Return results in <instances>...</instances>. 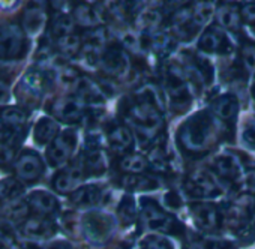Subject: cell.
Returning a JSON list of instances; mask_svg holds the SVG:
<instances>
[{
  "instance_id": "cell-45",
  "label": "cell",
  "mask_w": 255,
  "mask_h": 249,
  "mask_svg": "<svg viewBox=\"0 0 255 249\" xmlns=\"http://www.w3.org/2000/svg\"><path fill=\"white\" fill-rule=\"evenodd\" d=\"M165 204H167V207L168 209H171V210H174V209H179L180 206H182V198H180V195L176 192V191H168L167 194H165Z\"/></svg>"
},
{
  "instance_id": "cell-40",
  "label": "cell",
  "mask_w": 255,
  "mask_h": 249,
  "mask_svg": "<svg viewBox=\"0 0 255 249\" xmlns=\"http://www.w3.org/2000/svg\"><path fill=\"white\" fill-rule=\"evenodd\" d=\"M242 69L248 75H255V44L248 42L242 47Z\"/></svg>"
},
{
  "instance_id": "cell-19",
  "label": "cell",
  "mask_w": 255,
  "mask_h": 249,
  "mask_svg": "<svg viewBox=\"0 0 255 249\" xmlns=\"http://www.w3.org/2000/svg\"><path fill=\"white\" fill-rule=\"evenodd\" d=\"M105 44H107V33H105V30L104 29L92 30L86 36L84 44H83V50H81L86 62L96 63L98 60H101L104 51L107 50Z\"/></svg>"
},
{
  "instance_id": "cell-9",
  "label": "cell",
  "mask_w": 255,
  "mask_h": 249,
  "mask_svg": "<svg viewBox=\"0 0 255 249\" xmlns=\"http://www.w3.org/2000/svg\"><path fill=\"white\" fill-rule=\"evenodd\" d=\"M185 191L192 198H215L221 194V188L215 177L204 170H195L185 182Z\"/></svg>"
},
{
  "instance_id": "cell-7",
  "label": "cell",
  "mask_w": 255,
  "mask_h": 249,
  "mask_svg": "<svg viewBox=\"0 0 255 249\" xmlns=\"http://www.w3.org/2000/svg\"><path fill=\"white\" fill-rule=\"evenodd\" d=\"M26 35L17 24H3L0 33V54L3 60L20 59L26 53Z\"/></svg>"
},
{
  "instance_id": "cell-22",
  "label": "cell",
  "mask_w": 255,
  "mask_h": 249,
  "mask_svg": "<svg viewBox=\"0 0 255 249\" xmlns=\"http://www.w3.org/2000/svg\"><path fill=\"white\" fill-rule=\"evenodd\" d=\"M102 201V189L98 185H84L71 194V203L80 209H93Z\"/></svg>"
},
{
  "instance_id": "cell-42",
  "label": "cell",
  "mask_w": 255,
  "mask_h": 249,
  "mask_svg": "<svg viewBox=\"0 0 255 249\" xmlns=\"http://www.w3.org/2000/svg\"><path fill=\"white\" fill-rule=\"evenodd\" d=\"M149 164H150V168H152L153 171L159 173V174H165V173H168V171L171 170L170 161H168L167 156L162 153V150H156V152L152 155Z\"/></svg>"
},
{
  "instance_id": "cell-2",
  "label": "cell",
  "mask_w": 255,
  "mask_h": 249,
  "mask_svg": "<svg viewBox=\"0 0 255 249\" xmlns=\"http://www.w3.org/2000/svg\"><path fill=\"white\" fill-rule=\"evenodd\" d=\"M128 120L143 147H149L155 143L162 128V110L134 101L126 113Z\"/></svg>"
},
{
  "instance_id": "cell-10",
  "label": "cell",
  "mask_w": 255,
  "mask_h": 249,
  "mask_svg": "<svg viewBox=\"0 0 255 249\" xmlns=\"http://www.w3.org/2000/svg\"><path fill=\"white\" fill-rule=\"evenodd\" d=\"M198 48L206 54H221L227 56L231 54L234 50V45L231 39L228 38L227 32L221 27H209L204 30V33L198 39Z\"/></svg>"
},
{
  "instance_id": "cell-3",
  "label": "cell",
  "mask_w": 255,
  "mask_h": 249,
  "mask_svg": "<svg viewBox=\"0 0 255 249\" xmlns=\"http://www.w3.org/2000/svg\"><path fill=\"white\" fill-rule=\"evenodd\" d=\"M162 83L171 108L177 113L185 111L192 99L185 71L176 63H168L162 72Z\"/></svg>"
},
{
  "instance_id": "cell-4",
  "label": "cell",
  "mask_w": 255,
  "mask_h": 249,
  "mask_svg": "<svg viewBox=\"0 0 255 249\" xmlns=\"http://www.w3.org/2000/svg\"><path fill=\"white\" fill-rule=\"evenodd\" d=\"M141 222L150 231L167 234H182L185 230L173 215L165 212L152 198H141Z\"/></svg>"
},
{
  "instance_id": "cell-20",
  "label": "cell",
  "mask_w": 255,
  "mask_h": 249,
  "mask_svg": "<svg viewBox=\"0 0 255 249\" xmlns=\"http://www.w3.org/2000/svg\"><path fill=\"white\" fill-rule=\"evenodd\" d=\"M212 108H213V114L216 119H219L225 123H234L239 116L240 104L234 95L227 93V95L216 98L212 104Z\"/></svg>"
},
{
  "instance_id": "cell-47",
  "label": "cell",
  "mask_w": 255,
  "mask_h": 249,
  "mask_svg": "<svg viewBox=\"0 0 255 249\" xmlns=\"http://www.w3.org/2000/svg\"><path fill=\"white\" fill-rule=\"evenodd\" d=\"M246 185H248V189L251 194L255 195V170L252 173H249L248 179H246Z\"/></svg>"
},
{
  "instance_id": "cell-26",
  "label": "cell",
  "mask_w": 255,
  "mask_h": 249,
  "mask_svg": "<svg viewBox=\"0 0 255 249\" xmlns=\"http://www.w3.org/2000/svg\"><path fill=\"white\" fill-rule=\"evenodd\" d=\"M77 92V98H80L84 104H92V105H101L104 101V93L99 87V84H96L95 81L80 77L75 89Z\"/></svg>"
},
{
  "instance_id": "cell-13",
  "label": "cell",
  "mask_w": 255,
  "mask_h": 249,
  "mask_svg": "<svg viewBox=\"0 0 255 249\" xmlns=\"http://www.w3.org/2000/svg\"><path fill=\"white\" fill-rule=\"evenodd\" d=\"M50 111L57 120L63 123H78L84 117L86 108H84V102L80 98L66 96L57 99L51 105Z\"/></svg>"
},
{
  "instance_id": "cell-33",
  "label": "cell",
  "mask_w": 255,
  "mask_h": 249,
  "mask_svg": "<svg viewBox=\"0 0 255 249\" xmlns=\"http://www.w3.org/2000/svg\"><path fill=\"white\" fill-rule=\"evenodd\" d=\"M45 23V15L41 8H29L23 18V30L29 35L38 33Z\"/></svg>"
},
{
  "instance_id": "cell-35",
  "label": "cell",
  "mask_w": 255,
  "mask_h": 249,
  "mask_svg": "<svg viewBox=\"0 0 255 249\" xmlns=\"http://www.w3.org/2000/svg\"><path fill=\"white\" fill-rule=\"evenodd\" d=\"M57 50H59L60 54H63L66 57H74L83 50L81 38L78 35H75V33L59 38L57 39Z\"/></svg>"
},
{
  "instance_id": "cell-17",
  "label": "cell",
  "mask_w": 255,
  "mask_h": 249,
  "mask_svg": "<svg viewBox=\"0 0 255 249\" xmlns=\"http://www.w3.org/2000/svg\"><path fill=\"white\" fill-rule=\"evenodd\" d=\"M185 74L195 87H206L213 80V68L209 60L197 57L195 54L188 59Z\"/></svg>"
},
{
  "instance_id": "cell-18",
  "label": "cell",
  "mask_w": 255,
  "mask_h": 249,
  "mask_svg": "<svg viewBox=\"0 0 255 249\" xmlns=\"http://www.w3.org/2000/svg\"><path fill=\"white\" fill-rule=\"evenodd\" d=\"M213 171L215 174L225 180L227 183H236L240 179L242 167L239 159L231 153H221L213 159Z\"/></svg>"
},
{
  "instance_id": "cell-29",
  "label": "cell",
  "mask_w": 255,
  "mask_h": 249,
  "mask_svg": "<svg viewBox=\"0 0 255 249\" xmlns=\"http://www.w3.org/2000/svg\"><path fill=\"white\" fill-rule=\"evenodd\" d=\"M216 20H218V23L224 29L237 30L239 26H240V20H242L240 9H237L233 5H224V6L218 8V11H216Z\"/></svg>"
},
{
  "instance_id": "cell-5",
  "label": "cell",
  "mask_w": 255,
  "mask_h": 249,
  "mask_svg": "<svg viewBox=\"0 0 255 249\" xmlns=\"http://www.w3.org/2000/svg\"><path fill=\"white\" fill-rule=\"evenodd\" d=\"M116 219L105 212H87L83 216V233L86 239L95 245H105L116 231Z\"/></svg>"
},
{
  "instance_id": "cell-21",
  "label": "cell",
  "mask_w": 255,
  "mask_h": 249,
  "mask_svg": "<svg viewBox=\"0 0 255 249\" xmlns=\"http://www.w3.org/2000/svg\"><path fill=\"white\" fill-rule=\"evenodd\" d=\"M23 234L30 240H45L50 239L54 234V225L51 221L38 216V218H29L21 227Z\"/></svg>"
},
{
  "instance_id": "cell-1",
  "label": "cell",
  "mask_w": 255,
  "mask_h": 249,
  "mask_svg": "<svg viewBox=\"0 0 255 249\" xmlns=\"http://www.w3.org/2000/svg\"><path fill=\"white\" fill-rule=\"evenodd\" d=\"M216 120L210 111H198L183 122L177 132L180 149L189 156L207 153L215 141Z\"/></svg>"
},
{
  "instance_id": "cell-28",
  "label": "cell",
  "mask_w": 255,
  "mask_h": 249,
  "mask_svg": "<svg viewBox=\"0 0 255 249\" xmlns=\"http://www.w3.org/2000/svg\"><path fill=\"white\" fill-rule=\"evenodd\" d=\"M122 185L131 191H153L159 186L155 177L143 174H128L122 179Z\"/></svg>"
},
{
  "instance_id": "cell-16",
  "label": "cell",
  "mask_w": 255,
  "mask_h": 249,
  "mask_svg": "<svg viewBox=\"0 0 255 249\" xmlns=\"http://www.w3.org/2000/svg\"><path fill=\"white\" fill-rule=\"evenodd\" d=\"M15 173L24 182H35L44 173V162L41 156L32 150H26L15 162Z\"/></svg>"
},
{
  "instance_id": "cell-41",
  "label": "cell",
  "mask_w": 255,
  "mask_h": 249,
  "mask_svg": "<svg viewBox=\"0 0 255 249\" xmlns=\"http://www.w3.org/2000/svg\"><path fill=\"white\" fill-rule=\"evenodd\" d=\"M192 249H234V246L233 243L216 237H201L192 245Z\"/></svg>"
},
{
  "instance_id": "cell-48",
  "label": "cell",
  "mask_w": 255,
  "mask_h": 249,
  "mask_svg": "<svg viewBox=\"0 0 255 249\" xmlns=\"http://www.w3.org/2000/svg\"><path fill=\"white\" fill-rule=\"evenodd\" d=\"M254 98H255V89H254Z\"/></svg>"
},
{
  "instance_id": "cell-38",
  "label": "cell",
  "mask_w": 255,
  "mask_h": 249,
  "mask_svg": "<svg viewBox=\"0 0 255 249\" xmlns=\"http://www.w3.org/2000/svg\"><path fill=\"white\" fill-rule=\"evenodd\" d=\"M215 14V8L212 3H198L194 6V14H192V23L197 30H200L203 26H206Z\"/></svg>"
},
{
  "instance_id": "cell-12",
  "label": "cell",
  "mask_w": 255,
  "mask_h": 249,
  "mask_svg": "<svg viewBox=\"0 0 255 249\" xmlns=\"http://www.w3.org/2000/svg\"><path fill=\"white\" fill-rule=\"evenodd\" d=\"M101 66L110 77L122 78L129 71V57L119 45H108L101 57Z\"/></svg>"
},
{
  "instance_id": "cell-32",
  "label": "cell",
  "mask_w": 255,
  "mask_h": 249,
  "mask_svg": "<svg viewBox=\"0 0 255 249\" xmlns=\"http://www.w3.org/2000/svg\"><path fill=\"white\" fill-rule=\"evenodd\" d=\"M72 17L83 27H95L99 23V14H98L96 8H93L90 5H84V3L78 5L74 9Z\"/></svg>"
},
{
  "instance_id": "cell-27",
  "label": "cell",
  "mask_w": 255,
  "mask_h": 249,
  "mask_svg": "<svg viewBox=\"0 0 255 249\" xmlns=\"http://www.w3.org/2000/svg\"><path fill=\"white\" fill-rule=\"evenodd\" d=\"M149 167H150L149 159H146L143 155L138 153H128L119 162V168L128 174H141Z\"/></svg>"
},
{
  "instance_id": "cell-34",
  "label": "cell",
  "mask_w": 255,
  "mask_h": 249,
  "mask_svg": "<svg viewBox=\"0 0 255 249\" xmlns=\"http://www.w3.org/2000/svg\"><path fill=\"white\" fill-rule=\"evenodd\" d=\"M2 124H5V126L26 129V126H27V116L20 108L8 107L2 113Z\"/></svg>"
},
{
  "instance_id": "cell-30",
  "label": "cell",
  "mask_w": 255,
  "mask_h": 249,
  "mask_svg": "<svg viewBox=\"0 0 255 249\" xmlns=\"http://www.w3.org/2000/svg\"><path fill=\"white\" fill-rule=\"evenodd\" d=\"M3 215L9 221V224H24L26 216L29 215V204L24 200H15L5 203Z\"/></svg>"
},
{
  "instance_id": "cell-37",
  "label": "cell",
  "mask_w": 255,
  "mask_h": 249,
  "mask_svg": "<svg viewBox=\"0 0 255 249\" xmlns=\"http://www.w3.org/2000/svg\"><path fill=\"white\" fill-rule=\"evenodd\" d=\"M74 17L68 15V14H57L51 23V32L54 36L59 38H63V36H68V35H72L74 33Z\"/></svg>"
},
{
  "instance_id": "cell-6",
  "label": "cell",
  "mask_w": 255,
  "mask_h": 249,
  "mask_svg": "<svg viewBox=\"0 0 255 249\" xmlns=\"http://www.w3.org/2000/svg\"><path fill=\"white\" fill-rule=\"evenodd\" d=\"M54 83V75L48 69L30 68L21 78L18 90H23L26 101L38 102L48 90H51Z\"/></svg>"
},
{
  "instance_id": "cell-46",
  "label": "cell",
  "mask_w": 255,
  "mask_h": 249,
  "mask_svg": "<svg viewBox=\"0 0 255 249\" xmlns=\"http://www.w3.org/2000/svg\"><path fill=\"white\" fill-rule=\"evenodd\" d=\"M246 236L249 237H255V206L252 207V212H251V219L249 222L246 224Z\"/></svg>"
},
{
  "instance_id": "cell-8",
  "label": "cell",
  "mask_w": 255,
  "mask_h": 249,
  "mask_svg": "<svg viewBox=\"0 0 255 249\" xmlns=\"http://www.w3.org/2000/svg\"><path fill=\"white\" fill-rule=\"evenodd\" d=\"M77 132L74 129H66L57 135V138L47 149V162L50 167L63 165L74 153L77 147Z\"/></svg>"
},
{
  "instance_id": "cell-24",
  "label": "cell",
  "mask_w": 255,
  "mask_h": 249,
  "mask_svg": "<svg viewBox=\"0 0 255 249\" xmlns=\"http://www.w3.org/2000/svg\"><path fill=\"white\" fill-rule=\"evenodd\" d=\"M29 204L41 216L54 215L59 212V207H60L57 198L48 191H33L29 197Z\"/></svg>"
},
{
  "instance_id": "cell-43",
  "label": "cell",
  "mask_w": 255,
  "mask_h": 249,
  "mask_svg": "<svg viewBox=\"0 0 255 249\" xmlns=\"http://www.w3.org/2000/svg\"><path fill=\"white\" fill-rule=\"evenodd\" d=\"M242 140L249 149L255 150V117H252L246 122L245 128L242 131Z\"/></svg>"
},
{
  "instance_id": "cell-44",
  "label": "cell",
  "mask_w": 255,
  "mask_h": 249,
  "mask_svg": "<svg viewBox=\"0 0 255 249\" xmlns=\"http://www.w3.org/2000/svg\"><path fill=\"white\" fill-rule=\"evenodd\" d=\"M240 15L243 21L249 24H255V3H245L240 8Z\"/></svg>"
},
{
  "instance_id": "cell-15",
  "label": "cell",
  "mask_w": 255,
  "mask_h": 249,
  "mask_svg": "<svg viewBox=\"0 0 255 249\" xmlns=\"http://www.w3.org/2000/svg\"><path fill=\"white\" fill-rule=\"evenodd\" d=\"M87 176H86L83 167L77 161L75 164H71V165L65 167L63 170H60L56 174V177L53 180V186L60 194H72L78 188H81L80 185L83 183V180Z\"/></svg>"
},
{
  "instance_id": "cell-39",
  "label": "cell",
  "mask_w": 255,
  "mask_h": 249,
  "mask_svg": "<svg viewBox=\"0 0 255 249\" xmlns=\"http://www.w3.org/2000/svg\"><path fill=\"white\" fill-rule=\"evenodd\" d=\"M140 249H174L173 243L159 234H147L140 242Z\"/></svg>"
},
{
  "instance_id": "cell-36",
  "label": "cell",
  "mask_w": 255,
  "mask_h": 249,
  "mask_svg": "<svg viewBox=\"0 0 255 249\" xmlns=\"http://www.w3.org/2000/svg\"><path fill=\"white\" fill-rule=\"evenodd\" d=\"M0 194H2V198L5 203H9V201L20 200L21 195L24 194V188L18 180L8 177V179L2 180V185H0Z\"/></svg>"
},
{
  "instance_id": "cell-23",
  "label": "cell",
  "mask_w": 255,
  "mask_h": 249,
  "mask_svg": "<svg viewBox=\"0 0 255 249\" xmlns=\"http://www.w3.org/2000/svg\"><path fill=\"white\" fill-rule=\"evenodd\" d=\"M80 165L83 167L86 176L102 174L107 170V159L102 150H89L84 149L78 158Z\"/></svg>"
},
{
  "instance_id": "cell-14",
  "label": "cell",
  "mask_w": 255,
  "mask_h": 249,
  "mask_svg": "<svg viewBox=\"0 0 255 249\" xmlns=\"http://www.w3.org/2000/svg\"><path fill=\"white\" fill-rule=\"evenodd\" d=\"M105 143L113 152L128 155V152H131V149L134 147V135L125 124L113 122L107 126Z\"/></svg>"
},
{
  "instance_id": "cell-11",
  "label": "cell",
  "mask_w": 255,
  "mask_h": 249,
  "mask_svg": "<svg viewBox=\"0 0 255 249\" xmlns=\"http://www.w3.org/2000/svg\"><path fill=\"white\" fill-rule=\"evenodd\" d=\"M191 216L195 225L207 233L218 231L222 225V215L219 209L212 203H206V201L194 203L191 206Z\"/></svg>"
},
{
  "instance_id": "cell-31",
  "label": "cell",
  "mask_w": 255,
  "mask_h": 249,
  "mask_svg": "<svg viewBox=\"0 0 255 249\" xmlns=\"http://www.w3.org/2000/svg\"><path fill=\"white\" fill-rule=\"evenodd\" d=\"M117 216H119V221L122 222V225H125V227H129L135 222L137 206L131 195H125L122 198V201L119 203V207H117Z\"/></svg>"
},
{
  "instance_id": "cell-25",
  "label": "cell",
  "mask_w": 255,
  "mask_h": 249,
  "mask_svg": "<svg viewBox=\"0 0 255 249\" xmlns=\"http://www.w3.org/2000/svg\"><path fill=\"white\" fill-rule=\"evenodd\" d=\"M59 135V128L57 123L51 117H41L36 124H35V131H33V138L35 143L39 146L51 144Z\"/></svg>"
}]
</instances>
